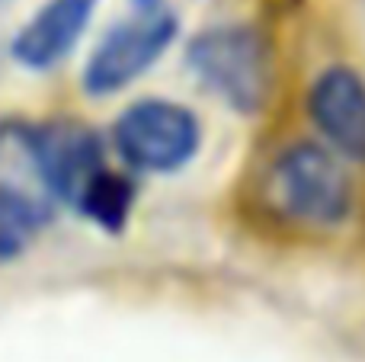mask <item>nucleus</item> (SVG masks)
<instances>
[{"instance_id":"f257e3e1","label":"nucleus","mask_w":365,"mask_h":362,"mask_svg":"<svg viewBox=\"0 0 365 362\" xmlns=\"http://www.w3.org/2000/svg\"><path fill=\"white\" fill-rule=\"evenodd\" d=\"M189 64L227 106L253 113L269 93V51L250 26H215L189 45Z\"/></svg>"},{"instance_id":"f03ea898","label":"nucleus","mask_w":365,"mask_h":362,"mask_svg":"<svg viewBox=\"0 0 365 362\" xmlns=\"http://www.w3.org/2000/svg\"><path fill=\"white\" fill-rule=\"evenodd\" d=\"M177 36V16L167 0H132V13L106 32L83 71L90 93H115L145 74Z\"/></svg>"},{"instance_id":"7ed1b4c3","label":"nucleus","mask_w":365,"mask_h":362,"mask_svg":"<svg viewBox=\"0 0 365 362\" xmlns=\"http://www.w3.org/2000/svg\"><path fill=\"white\" fill-rule=\"evenodd\" d=\"M115 148L132 167L148 173H170L199 148V122L170 100H145L125 109L115 122Z\"/></svg>"},{"instance_id":"20e7f679","label":"nucleus","mask_w":365,"mask_h":362,"mask_svg":"<svg viewBox=\"0 0 365 362\" xmlns=\"http://www.w3.org/2000/svg\"><path fill=\"white\" fill-rule=\"evenodd\" d=\"M282 202L304 222L334 224L349 212V180L340 160L317 145H295L276 167Z\"/></svg>"},{"instance_id":"39448f33","label":"nucleus","mask_w":365,"mask_h":362,"mask_svg":"<svg viewBox=\"0 0 365 362\" xmlns=\"http://www.w3.org/2000/svg\"><path fill=\"white\" fill-rule=\"evenodd\" d=\"M23 148L48 192L64 202L77 205L83 190L103 170L100 138L77 122H51L32 128L23 135Z\"/></svg>"},{"instance_id":"423d86ee","label":"nucleus","mask_w":365,"mask_h":362,"mask_svg":"<svg viewBox=\"0 0 365 362\" xmlns=\"http://www.w3.org/2000/svg\"><path fill=\"white\" fill-rule=\"evenodd\" d=\"M308 113L336 151L365 160V81L356 71H324L308 93Z\"/></svg>"},{"instance_id":"0eeeda50","label":"nucleus","mask_w":365,"mask_h":362,"mask_svg":"<svg viewBox=\"0 0 365 362\" xmlns=\"http://www.w3.org/2000/svg\"><path fill=\"white\" fill-rule=\"evenodd\" d=\"M96 0H48L13 38V58L26 68H51L83 36Z\"/></svg>"},{"instance_id":"6e6552de","label":"nucleus","mask_w":365,"mask_h":362,"mask_svg":"<svg viewBox=\"0 0 365 362\" xmlns=\"http://www.w3.org/2000/svg\"><path fill=\"white\" fill-rule=\"evenodd\" d=\"M45 209L13 186H0V260L19 257L45 224Z\"/></svg>"},{"instance_id":"1a4fd4ad","label":"nucleus","mask_w":365,"mask_h":362,"mask_svg":"<svg viewBox=\"0 0 365 362\" xmlns=\"http://www.w3.org/2000/svg\"><path fill=\"white\" fill-rule=\"evenodd\" d=\"M132 202H135V190L125 177L119 173H109L100 170L93 177V183L83 190V196L77 199V209L96 222L103 231H122L132 215Z\"/></svg>"}]
</instances>
